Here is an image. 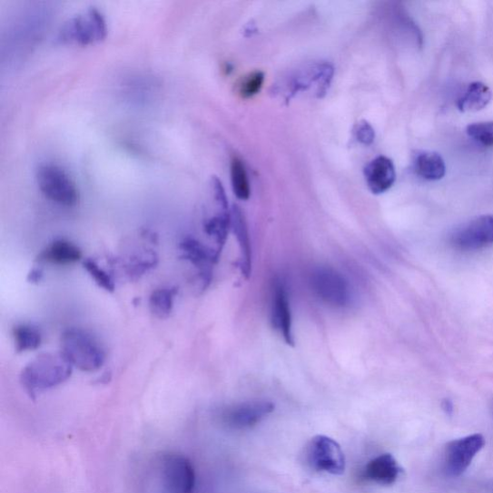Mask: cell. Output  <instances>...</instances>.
Instances as JSON below:
<instances>
[{"label": "cell", "mask_w": 493, "mask_h": 493, "mask_svg": "<svg viewBox=\"0 0 493 493\" xmlns=\"http://www.w3.org/2000/svg\"><path fill=\"white\" fill-rule=\"evenodd\" d=\"M162 474L169 493H193L196 474L190 459L179 453L170 452L162 458Z\"/></svg>", "instance_id": "8"}, {"label": "cell", "mask_w": 493, "mask_h": 493, "mask_svg": "<svg viewBox=\"0 0 493 493\" xmlns=\"http://www.w3.org/2000/svg\"><path fill=\"white\" fill-rule=\"evenodd\" d=\"M84 267L100 288L107 292L115 291V281L113 278L111 277L104 269L100 267L97 262L88 259L84 261Z\"/></svg>", "instance_id": "23"}, {"label": "cell", "mask_w": 493, "mask_h": 493, "mask_svg": "<svg viewBox=\"0 0 493 493\" xmlns=\"http://www.w3.org/2000/svg\"><path fill=\"white\" fill-rule=\"evenodd\" d=\"M231 217L232 230L242 252V272L248 279L251 274L252 254L247 221L242 210L238 205L232 206Z\"/></svg>", "instance_id": "15"}, {"label": "cell", "mask_w": 493, "mask_h": 493, "mask_svg": "<svg viewBox=\"0 0 493 493\" xmlns=\"http://www.w3.org/2000/svg\"><path fill=\"white\" fill-rule=\"evenodd\" d=\"M180 249L182 258L198 269L202 289L208 288L212 280L213 265L220 257L217 251L203 245L192 237L184 238Z\"/></svg>", "instance_id": "11"}, {"label": "cell", "mask_w": 493, "mask_h": 493, "mask_svg": "<svg viewBox=\"0 0 493 493\" xmlns=\"http://www.w3.org/2000/svg\"><path fill=\"white\" fill-rule=\"evenodd\" d=\"M467 133L484 147H493V122H483L469 124Z\"/></svg>", "instance_id": "25"}, {"label": "cell", "mask_w": 493, "mask_h": 493, "mask_svg": "<svg viewBox=\"0 0 493 493\" xmlns=\"http://www.w3.org/2000/svg\"><path fill=\"white\" fill-rule=\"evenodd\" d=\"M485 444V438L481 434H473L449 442L444 451L445 473L453 478L463 475L474 458L484 449Z\"/></svg>", "instance_id": "6"}, {"label": "cell", "mask_w": 493, "mask_h": 493, "mask_svg": "<svg viewBox=\"0 0 493 493\" xmlns=\"http://www.w3.org/2000/svg\"><path fill=\"white\" fill-rule=\"evenodd\" d=\"M264 74L260 71L252 72L242 78L238 84V94L243 99H250L259 94L264 84Z\"/></svg>", "instance_id": "24"}, {"label": "cell", "mask_w": 493, "mask_h": 493, "mask_svg": "<svg viewBox=\"0 0 493 493\" xmlns=\"http://www.w3.org/2000/svg\"><path fill=\"white\" fill-rule=\"evenodd\" d=\"M275 409L269 401H251L229 408L222 413V420L236 430H245L259 424Z\"/></svg>", "instance_id": "10"}, {"label": "cell", "mask_w": 493, "mask_h": 493, "mask_svg": "<svg viewBox=\"0 0 493 493\" xmlns=\"http://www.w3.org/2000/svg\"><path fill=\"white\" fill-rule=\"evenodd\" d=\"M450 242L458 250L473 251L493 245V214L476 217L457 228Z\"/></svg>", "instance_id": "7"}, {"label": "cell", "mask_w": 493, "mask_h": 493, "mask_svg": "<svg viewBox=\"0 0 493 493\" xmlns=\"http://www.w3.org/2000/svg\"><path fill=\"white\" fill-rule=\"evenodd\" d=\"M364 177L373 194H383L396 181L395 166L389 157L378 156L365 167Z\"/></svg>", "instance_id": "12"}, {"label": "cell", "mask_w": 493, "mask_h": 493, "mask_svg": "<svg viewBox=\"0 0 493 493\" xmlns=\"http://www.w3.org/2000/svg\"><path fill=\"white\" fill-rule=\"evenodd\" d=\"M178 294L177 289L163 288L154 291L149 301L152 313L159 318L165 320L168 318L173 308L174 298Z\"/></svg>", "instance_id": "21"}, {"label": "cell", "mask_w": 493, "mask_h": 493, "mask_svg": "<svg viewBox=\"0 0 493 493\" xmlns=\"http://www.w3.org/2000/svg\"><path fill=\"white\" fill-rule=\"evenodd\" d=\"M308 464L316 471L332 475H342L346 460L340 445L326 436H316L311 439L306 450Z\"/></svg>", "instance_id": "5"}, {"label": "cell", "mask_w": 493, "mask_h": 493, "mask_svg": "<svg viewBox=\"0 0 493 493\" xmlns=\"http://www.w3.org/2000/svg\"><path fill=\"white\" fill-rule=\"evenodd\" d=\"M157 264V258L155 253L147 252L143 253L141 256L133 259L129 265V273L133 278H138L141 275L148 272L150 269L153 268Z\"/></svg>", "instance_id": "26"}, {"label": "cell", "mask_w": 493, "mask_h": 493, "mask_svg": "<svg viewBox=\"0 0 493 493\" xmlns=\"http://www.w3.org/2000/svg\"><path fill=\"white\" fill-rule=\"evenodd\" d=\"M212 186L213 191L214 199L220 205L222 211H228L229 203L228 198L225 193V189L222 187L221 182L217 178H213L212 181Z\"/></svg>", "instance_id": "28"}, {"label": "cell", "mask_w": 493, "mask_h": 493, "mask_svg": "<svg viewBox=\"0 0 493 493\" xmlns=\"http://www.w3.org/2000/svg\"><path fill=\"white\" fill-rule=\"evenodd\" d=\"M15 351L18 353L34 351L42 343L40 330L31 325H19L13 331Z\"/></svg>", "instance_id": "20"}, {"label": "cell", "mask_w": 493, "mask_h": 493, "mask_svg": "<svg viewBox=\"0 0 493 493\" xmlns=\"http://www.w3.org/2000/svg\"><path fill=\"white\" fill-rule=\"evenodd\" d=\"M36 181L42 194L59 205L73 208L79 202L75 182L57 165L42 164L36 172Z\"/></svg>", "instance_id": "4"}, {"label": "cell", "mask_w": 493, "mask_h": 493, "mask_svg": "<svg viewBox=\"0 0 493 493\" xmlns=\"http://www.w3.org/2000/svg\"><path fill=\"white\" fill-rule=\"evenodd\" d=\"M492 99L491 90L483 83L469 84L467 92L458 101V108L462 113H477L486 108Z\"/></svg>", "instance_id": "18"}, {"label": "cell", "mask_w": 493, "mask_h": 493, "mask_svg": "<svg viewBox=\"0 0 493 493\" xmlns=\"http://www.w3.org/2000/svg\"><path fill=\"white\" fill-rule=\"evenodd\" d=\"M441 408L448 416H452L454 412V405L451 400L444 399L441 403Z\"/></svg>", "instance_id": "29"}, {"label": "cell", "mask_w": 493, "mask_h": 493, "mask_svg": "<svg viewBox=\"0 0 493 493\" xmlns=\"http://www.w3.org/2000/svg\"><path fill=\"white\" fill-rule=\"evenodd\" d=\"M272 323L281 332L286 344L294 345L292 314L288 292L282 284H277L273 296Z\"/></svg>", "instance_id": "14"}, {"label": "cell", "mask_w": 493, "mask_h": 493, "mask_svg": "<svg viewBox=\"0 0 493 493\" xmlns=\"http://www.w3.org/2000/svg\"><path fill=\"white\" fill-rule=\"evenodd\" d=\"M43 277V273L41 270L35 269L32 270V271L29 274V281H40Z\"/></svg>", "instance_id": "30"}, {"label": "cell", "mask_w": 493, "mask_h": 493, "mask_svg": "<svg viewBox=\"0 0 493 493\" xmlns=\"http://www.w3.org/2000/svg\"><path fill=\"white\" fill-rule=\"evenodd\" d=\"M415 170L423 180L438 182L442 180L447 173V165L439 153L422 152L416 156Z\"/></svg>", "instance_id": "17"}, {"label": "cell", "mask_w": 493, "mask_h": 493, "mask_svg": "<svg viewBox=\"0 0 493 493\" xmlns=\"http://www.w3.org/2000/svg\"><path fill=\"white\" fill-rule=\"evenodd\" d=\"M314 291L326 303L333 307H344L349 301V289L346 281L329 268H318L311 276Z\"/></svg>", "instance_id": "9"}, {"label": "cell", "mask_w": 493, "mask_h": 493, "mask_svg": "<svg viewBox=\"0 0 493 493\" xmlns=\"http://www.w3.org/2000/svg\"><path fill=\"white\" fill-rule=\"evenodd\" d=\"M402 468L391 454L380 455L370 460L361 472L364 480L381 486L393 485L399 480Z\"/></svg>", "instance_id": "13"}, {"label": "cell", "mask_w": 493, "mask_h": 493, "mask_svg": "<svg viewBox=\"0 0 493 493\" xmlns=\"http://www.w3.org/2000/svg\"><path fill=\"white\" fill-rule=\"evenodd\" d=\"M82 258V250L76 245L65 240H58L47 246L40 253L38 261L63 266L76 263Z\"/></svg>", "instance_id": "16"}, {"label": "cell", "mask_w": 493, "mask_h": 493, "mask_svg": "<svg viewBox=\"0 0 493 493\" xmlns=\"http://www.w3.org/2000/svg\"><path fill=\"white\" fill-rule=\"evenodd\" d=\"M230 229H232V217L229 212H222L205 222V233L216 243V251L219 254L226 244Z\"/></svg>", "instance_id": "19"}, {"label": "cell", "mask_w": 493, "mask_h": 493, "mask_svg": "<svg viewBox=\"0 0 493 493\" xmlns=\"http://www.w3.org/2000/svg\"><path fill=\"white\" fill-rule=\"evenodd\" d=\"M355 135L363 145H371L375 139L373 127L368 122L362 121L356 125Z\"/></svg>", "instance_id": "27"}, {"label": "cell", "mask_w": 493, "mask_h": 493, "mask_svg": "<svg viewBox=\"0 0 493 493\" xmlns=\"http://www.w3.org/2000/svg\"><path fill=\"white\" fill-rule=\"evenodd\" d=\"M231 179L233 193L237 199L248 200L251 195V186L245 165L240 157L232 158Z\"/></svg>", "instance_id": "22"}, {"label": "cell", "mask_w": 493, "mask_h": 493, "mask_svg": "<svg viewBox=\"0 0 493 493\" xmlns=\"http://www.w3.org/2000/svg\"><path fill=\"white\" fill-rule=\"evenodd\" d=\"M72 372L73 365L62 353H44L23 370L21 383L30 399H35L38 393L65 383Z\"/></svg>", "instance_id": "1"}, {"label": "cell", "mask_w": 493, "mask_h": 493, "mask_svg": "<svg viewBox=\"0 0 493 493\" xmlns=\"http://www.w3.org/2000/svg\"><path fill=\"white\" fill-rule=\"evenodd\" d=\"M107 35L104 15L95 8L77 14L62 25L58 40L63 44L86 46L100 43Z\"/></svg>", "instance_id": "3"}, {"label": "cell", "mask_w": 493, "mask_h": 493, "mask_svg": "<svg viewBox=\"0 0 493 493\" xmlns=\"http://www.w3.org/2000/svg\"><path fill=\"white\" fill-rule=\"evenodd\" d=\"M489 491L493 493V486L490 487Z\"/></svg>", "instance_id": "31"}, {"label": "cell", "mask_w": 493, "mask_h": 493, "mask_svg": "<svg viewBox=\"0 0 493 493\" xmlns=\"http://www.w3.org/2000/svg\"><path fill=\"white\" fill-rule=\"evenodd\" d=\"M62 354L73 365L84 372H94L102 369L106 355L100 342L89 332L81 329H69L61 338Z\"/></svg>", "instance_id": "2"}]
</instances>
